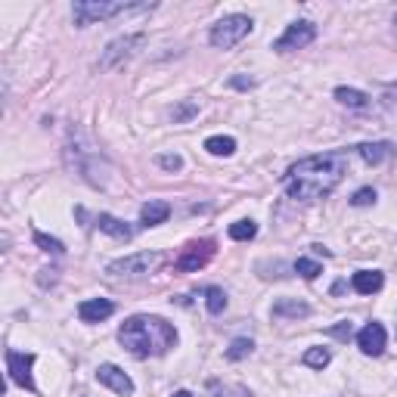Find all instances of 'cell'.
I'll return each instance as SVG.
<instances>
[{
    "label": "cell",
    "instance_id": "27",
    "mask_svg": "<svg viewBox=\"0 0 397 397\" xmlns=\"http://www.w3.org/2000/svg\"><path fill=\"white\" fill-rule=\"evenodd\" d=\"M159 165L165 167V171H180L183 159H180V155H159Z\"/></svg>",
    "mask_w": 397,
    "mask_h": 397
},
{
    "label": "cell",
    "instance_id": "9",
    "mask_svg": "<svg viewBox=\"0 0 397 397\" xmlns=\"http://www.w3.org/2000/svg\"><path fill=\"white\" fill-rule=\"evenodd\" d=\"M31 366H34V354H19L6 351V372L16 385H22L25 391H34V378H31Z\"/></svg>",
    "mask_w": 397,
    "mask_h": 397
},
{
    "label": "cell",
    "instance_id": "25",
    "mask_svg": "<svg viewBox=\"0 0 397 397\" xmlns=\"http://www.w3.org/2000/svg\"><path fill=\"white\" fill-rule=\"evenodd\" d=\"M34 242L43 248V252H50V254H62V252H65V245H62L59 239H53V236H47V233H34Z\"/></svg>",
    "mask_w": 397,
    "mask_h": 397
},
{
    "label": "cell",
    "instance_id": "22",
    "mask_svg": "<svg viewBox=\"0 0 397 397\" xmlns=\"http://www.w3.org/2000/svg\"><path fill=\"white\" fill-rule=\"evenodd\" d=\"M329 360H332V354H329L326 347H310V351L304 354V363H307L310 369H323V366H329Z\"/></svg>",
    "mask_w": 397,
    "mask_h": 397
},
{
    "label": "cell",
    "instance_id": "30",
    "mask_svg": "<svg viewBox=\"0 0 397 397\" xmlns=\"http://www.w3.org/2000/svg\"><path fill=\"white\" fill-rule=\"evenodd\" d=\"M233 84H236V87H252V81H245V78H233Z\"/></svg>",
    "mask_w": 397,
    "mask_h": 397
},
{
    "label": "cell",
    "instance_id": "15",
    "mask_svg": "<svg viewBox=\"0 0 397 397\" xmlns=\"http://www.w3.org/2000/svg\"><path fill=\"white\" fill-rule=\"evenodd\" d=\"M310 307L304 301H298V298H279L276 304H273V316H289V320H298V316H307Z\"/></svg>",
    "mask_w": 397,
    "mask_h": 397
},
{
    "label": "cell",
    "instance_id": "5",
    "mask_svg": "<svg viewBox=\"0 0 397 397\" xmlns=\"http://www.w3.org/2000/svg\"><path fill=\"white\" fill-rule=\"evenodd\" d=\"M252 19L248 16H223L221 22L211 28V43H214L217 50H230L236 47V43L242 41V37L252 31Z\"/></svg>",
    "mask_w": 397,
    "mask_h": 397
},
{
    "label": "cell",
    "instance_id": "10",
    "mask_svg": "<svg viewBox=\"0 0 397 397\" xmlns=\"http://www.w3.org/2000/svg\"><path fill=\"white\" fill-rule=\"evenodd\" d=\"M96 378L105 385V388H112L115 394H121V397H128V394H134V382H130V376L128 372H121L118 366H112V363H103L96 369Z\"/></svg>",
    "mask_w": 397,
    "mask_h": 397
},
{
    "label": "cell",
    "instance_id": "17",
    "mask_svg": "<svg viewBox=\"0 0 397 397\" xmlns=\"http://www.w3.org/2000/svg\"><path fill=\"white\" fill-rule=\"evenodd\" d=\"M391 149H394L391 143H360L357 152H360V159H363L366 165H378L385 155H391Z\"/></svg>",
    "mask_w": 397,
    "mask_h": 397
},
{
    "label": "cell",
    "instance_id": "23",
    "mask_svg": "<svg viewBox=\"0 0 397 397\" xmlns=\"http://www.w3.org/2000/svg\"><path fill=\"white\" fill-rule=\"evenodd\" d=\"M295 273H298V276H304V279H316L323 273V267L316 264V261H310V258H298L295 261Z\"/></svg>",
    "mask_w": 397,
    "mask_h": 397
},
{
    "label": "cell",
    "instance_id": "24",
    "mask_svg": "<svg viewBox=\"0 0 397 397\" xmlns=\"http://www.w3.org/2000/svg\"><path fill=\"white\" fill-rule=\"evenodd\" d=\"M252 338H236L233 345L227 347V360H242V357H248L252 354Z\"/></svg>",
    "mask_w": 397,
    "mask_h": 397
},
{
    "label": "cell",
    "instance_id": "19",
    "mask_svg": "<svg viewBox=\"0 0 397 397\" xmlns=\"http://www.w3.org/2000/svg\"><path fill=\"white\" fill-rule=\"evenodd\" d=\"M205 149H208L211 155H233L236 140L233 136H208V140H205Z\"/></svg>",
    "mask_w": 397,
    "mask_h": 397
},
{
    "label": "cell",
    "instance_id": "7",
    "mask_svg": "<svg viewBox=\"0 0 397 397\" xmlns=\"http://www.w3.org/2000/svg\"><path fill=\"white\" fill-rule=\"evenodd\" d=\"M314 37H316V25L314 22H292L289 28H285V34L273 43V50H276V53H292V50L307 47Z\"/></svg>",
    "mask_w": 397,
    "mask_h": 397
},
{
    "label": "cell",
    "instance_id": "8",
    "mask_svg": "<svg viewBox=\"0 0 397 397\" xmlns=\"http://www.w3.org/2000/svg\"><path fill=\"white\" fill-rule=\"evenodd\" d=\"M143 41H146L143 34H128V37H118V41H112L109 47H105L103 59H99V68H103V72H109V68H115L121 59H130V56H134V50L143 47Z\"/></svg>",
    "mask_w": 397,
    "mask_h": 397
},
{
    "label": "cell",
    "instance_id": "2",
    "mask_svg": "<svg viewBox=\"0 0 397 397\" xmlns=\"http://www.w3.org/2000/svg\"><path fill=\"white\" fill-rule=\"evenodd\" d=\"M118 341L128 347L134 357H149V354H167L177 345V329L165 323L161 316H130L118 329Z\"/></svg>",
    "mask_w": 397,
    "mask_h": 397
},
{
    "label": "cell",
    "instance_id": "26",
    "mask_svg": "<svg viewBox=\"0 0 397 397\" xmlns=\"http://www.w3.org/2000/svg\"><path fill=\"white\" fill-rule=\"evenodd\" d=\"M376 202V190H357L351 198V205H357V208H366V205Z\"/></svg>",
    "mask_w": 397,
    "mask_h": 397
},
{
    "label": "cell",
    "instance_id": "12",
    "mask_svg": "<svg viewBox=\"0 0 397 397\" xmlns=\"http://www.w3.org/2000/svg\"><path fill=\"white\" fill-rule=\"evenodd\" d=\"M112 310H115V304L109 298H90V301L78 304V316L84 323H103L105 316H112Z\"/></svg>",
    "mask_w": 397,
    "mask_h": 397
},
{
    "label": "cell",
    "instance_id": "6",
    "mask_svg": "<svg viewBox=\"0 0 397 397\" xmlns=\"http://www.w3.org/2000/svg\"><path fill=\"white\" fill-rule=\"evenodd\" d=\"M214 258V239H202V242H190V245L183 248V252L177 254V261H174V270L180 273H196L202 270L208 261Z\"/></svg>",
    "mask_w": 397,
    "mask_h": 397
},
{
    "label": "cell",
    "instance_id": "13",
    "mask_svg": "<svg viewBox=\"0 0 397 397\" xmlns=\"http://www.w3.org/2000/svg\"><path fill=\"white\" fill-rule=\"evenodd\" d=\"M167 214H171V205L161 202V198H149L140 208V223L143 227H159V223L167 221Z\"/></svg>",
    "mask_w": 397,
    "mask_h": 397
},
{
    "label": "cell",
    "instance_id": "16",
    "mask_svg": "<svg viewBox=\"0 0 397 397\" xmlns=\"http://www.w3.org/2000/svg\"><path fill=\"white\" fill-rule=\"evenodd\" d=\"M96 227L103 230V233L115 236V239H130V236H134V230H130L128 223L118 221V217H112V214H99L96 217Z\"/></svg>",
    "mask_w": 397,
    "mask_h": 397
},
{
    "label": "cell",
    "instance_id": "11",
    "mask_svg": "<svg viewBox=\"0 0 397 397\" xmlns=\"http://www.w3.org/2000/svg\"><path fill=\"white\" fill-rule=\"evenodd\" d=\"M357 345H360L363 354L378 357V354L385 351V329L378 326V323H366V326L357 332Z\"/></svg>",
    "mask_w": 397,
    "mask_h": 397
},
{
    "label": "cell",
    "instance_id": "31",
    "mask_svg": "<svg viewBox=\"0 0 397 397\" xmlns=\"http://www.w3.org/2000/svg\"><path fill=\"white\" fill-rule=\"evenodd\" d=\"M174 397H192V394H190V391H177V394H174Z\"/></svg>",
    "mask_w": 397,
    "mask_h": 397
},
{
    "label": "cell",
    "instance_id": "20",
    "mask_svg": "<svg viewBox=\"0 0 397 397\" xmlns=\"http://www.w3.org/2000/svg\"><path fill=\"white\" fill-rule=\"evenodd\" d=\"M254 233H258L254 221H236V223H230V239H236V242L254 239Z\"/></svg>",
    "mask_w": 397,
    "mask_h": 397
},
{
    "label": "cell",
    "instance_id": "18",
    "mask_svg": "<svg viewBox=\"0 0 397 397\" xmlns=\"http://www.w3.org/2000/svg\"><path fill=\"white\" fill-rule=\"evenodd\" d=\"M335 99H338L341 105H347V109H363V105L369 103V96L354 90V87H338V90H335Z\"/></svg>",
    "mask_w": 397,
    "mask_h": 397
},
{
    "label": "cell",
    "instance_id": "28",
    "mask_svg": "<svg viewBox=\"0 0 397 397\" xmlns=\"http://www.w3.org/2000/svg\"><path fill=\"white\" fill-rule=\"evenodd\" d=\"M192 115H196V105L192 103H183L174 109V121H186V118H192Z\"/></svg>",
    "mask_w": 397,
    "mask_h": 397
},
{
    "label": "cell",
    "instance_id": "29",
    "mask_svg": "<svg viewBox=\"0 0 397 397\" xmlns=\"http://www.w3.org/2000/svg\"><path fill=\"white\" fill-rule=\"evenodd\" d=\"M329 332H332L335 338H351V323H338V326H332Z\"/></svg>",
    "mask_w": 397,
    "mask_h": 397
},
{
    "label": "cell",
    "instance_id": "1",
    "mask_svg": "<svg viewBox=\"0 0 397 397\" xmlns=\"http://www.w3.org/2000/svg\"><path fill=\"white\" fill-rule=\"evenodd\" d=\"M347 171V159L341 152H326V155H310L301 159L298 165H292L285 171V190L292 198L301 202H316V198L329 196L335 186L341 183Z\"/></svg>",
    "mask_w": 397,
    "mask_h": 397
},
{
    "label": "cell",
    "instance_id": "14",
    "mask_svg": "<svg viewBox=\"0 0 397 397\" xmlns=\"http://www.w3.org/2000/svg\"><path fill=\"white\" fill-rule=\"evenodd\" d=\"M351 285H354V292H360V295H372V292H378L385 285V276L378 270H360V273H354Z\"/></svg>",
    "mask_w": 397,
    "mask_h": 397
},
{
    "label": "cell",
    "instance_id": "3",
    "mask_svg": "<svg viewBox=\"0 0 397 397\" xmlns=\"http://www.w3.org/2000/svg\"><path fill=\"white\" fill-rule=\"evenodd\" d=\"M152 3H105V0H78L72 6V16H74V25H90V22H99V19H112V16H128V12H149Z\"/></svg>",
    "mask_w": 397,
    "mask_h": 397
},
{
    "label": "cell",
    "instance_id": "32",
    "mask_svg": "<svg viewBox=\"0 0 397 397\" xmlns=\"http://www.w3.org/2000/svg\"><path fill=\"white\" fill-rule=\"evenodd\" d=\"M394 22H397V12H394Z\"/></svg>",
    "mask_w": 397,
    "mask_h": 397
},
{
    "label": "cell",
    "instance_id": "21",
    "mask_svg": "<svg viewBox=\"0 0 397 397\" xmlns=\"http://www.w3.org/2000/svg\"><path fill=\"white\" fill-rule=\"evenodd\" d=\"M205 307H208L211 314H221V310L227 307V295H223V289H217V285L205 289Z\"/></svg>",
    "mask_w": 397,
    "mask_h": 397
},
{
    "label": "cell",
    "instance_id": "4",
    "mask_svg": "<svg viewBox=\"0 0 397 397\" xmlns=\"http://www.w3.org/2000/svg\"><path fill=\"white\" fill-rule=\"evenodd\" d=\"M161 261H165V254L159 252H136V254H128V258L112 261L105 270L112 276H149V273H155L161 267Z\"/></svg>",
    "mask_w": 397,
    "mask_h": 397
}]
</instances>
